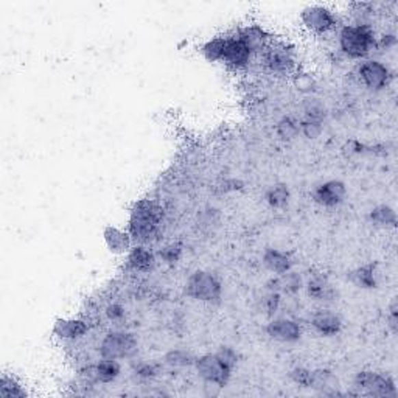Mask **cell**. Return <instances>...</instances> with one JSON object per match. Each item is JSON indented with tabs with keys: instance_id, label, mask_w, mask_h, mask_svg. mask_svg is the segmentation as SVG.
Listing matches in <instances>:
<instances>
[{
	"instance_id": "1",
	"label": "cell",
	"mask_w": 398,
	"mask_h": 398,
	"mask_svg": "<svg viewBox=\"0 0 398 398\" xmlns=\"http://www.w3.org/2000/svg\"><path fill=\"white\" fill-rule=\"evenodd\" d=\"M164 220V210L154 201L142 199L132 206L128 232L137 245H148L158 238L160 224Z\"/></svg>"
},
{
	"instance_id": "2",
	"label": "cell",
	"mask_w": 398,
	"mask_h": 398,
	"mask_svg": "<svg viewBox=\"0 0 398 398\" xmlns=\"http://www.w3.org/2000/svg\"><path fill=\"white\" fill-rule=\"evenodd\" d=\"M339 45L349 58L361 60L366 58L377 45L375 33L369 24L345 25L339 33Z\"/></svg>"
},
{
	"instance_id": "3",
	"label": "cell",
	"mask_w": 398,
	"mask_h": 398,
	"mask_svg": "<svg viewBox=\"0 0 398 398\" xmlns=\"http://www.w3.org/2000/svg\"><path fill=\"white\" fill-rule=\"evenodd\" d=\"M221 282L215 274L207 271H196L186 284L187 296L201 302H218L221 299Z\"/></svg>"
},
{
	"instance_id": "4",
	"label": "cell",
	"mask_w": 398,
	"mask_h": 398,
	"mask_svg": "<svg viewBox=\"0 0 398 398\" xmlns=\"http://www.w3.org/2000/svg\"><path fill=\"white\" fill-rule=\"evenodd\" d=\"M195 367L196 372L206 383L215 384L218 388H223V386L229 383L230 377H232V371L235 369L227 361H224L220 353L196 358Z\"/></svg>"
},
{
	"instance_id": "5",
	"label": "cell",
	"mask_w": 398,
	"mask_h": 398,
	"mask_svg": "<svg viewBox=\"0 0 398 398\" xmlns=\"http://www.w3.org/2000/svg\"><path fill=\"white\" fill-rule=\"evenodd\" d=\"M263 64L271 73L288 75L296 69V55L290 45L285 42H273L262 53Z\"/></svg>"
},
{
	"instance_id": "6",
	"label": "cell",
	"mask_w": 398,
	"mask_h": 398,
	"mask_svg": "<svg viewBox=\"0 0 398 398\" xmlns=\"http://www.w3.org/2000/svg\"><path fill=\"white\" fill-rule=\"evenodd\" d=\"M137 339L131 333H108L100 344V355L108 360H125L137 351Z\"/></svg>"
},
{
	"instance_id": "7",
	"label": "cell",
	"mask_w": 398,
	"mask_h": 398,
	"mask_svg": "<svg viewBox=\"0 0 398 398\" xmlns=\"http://www.w3.org/2000/svg\"><path fill=\"white\" fill-rule=\"evenodd\" d=\"M355 386L371 397H395L397 388L389 375L378 372H360L355 378Z\"/></svg>"
},
{
	"instance_id": "8",
	"label": "cell",
	"mask_w": 398,
	"mask_h": 398,
	"mask_svg": "<svg viewBox=\"0 0 398 398\" xmlns=\"http://www.w3.org/2000/svg\"><path fill=\"white\" fill-rule=\"evenodd\" d=\"M301 19L302 24L310 32L317 34H324L333 30L338 22L333 11L328 10L327 7H322V5H311V7L303 8L301 13Z\"/></svg>"
},
{
	"instance_id": "9",
	"label": "cell",
	"mask_w": 398,
	"mask_h": 398,
	"mask_svg": "<svg viewBox=\"0 0 398 398\" xmlns=\"http://www.w3.org/2000/svg\"><path fill=\"white\" fill-rule=\"evenodd\" d=\"M252 53L246 45L240 41L236 34H229L224 36V50L221 62L232 69H245L249 66Z\"/></svg>"
},
{
	"instance_id": "10",
	"label": "cell",
	"mask_w": 398,
	"mask_h": 398,
	"mask_svg": "<svg viewBox=\"0 0 398 398\" xmlns=\"http://www.w3.org/2000/svg\"><path fill=\"white\" fill-rule=\"evenodd\" d=\"M358 73L369 89L372 90H382L386 86L390 83L392 73L388 66H384L383 62L369 60L364 61L358 69Z\"/></svg>"
},
{
	"instance_id": "11",
	"label": "cell",
	"mask_w": 398,
	"mask_h": 398,
	"mask_svg": "<svg viewBox=\"0 0 398 398\" xmlns=\"http://www.w3.org/2000/svg\"><path fill=\"white\" fill-rule=\"evenodd\" d=\"M240 41L243 42L251 53H263L271 44V38L268 32L262 25H245L235 32Z\"/></svg>"
},
{
	"instance_id": "12",
	"label": "cell",
	"mask_w": 398,
	"mask_h": 398,
	"mask_svg": "<svg viewBox=\"0 0 398 398\" xmlns=\"http://www.w3.org/2000/svg\"><path fill=\"white\" fill-rule=\"evenodd\" d=\"M347 188H345L344 182L341 181H328L321 184L313 190V199L316 204L324 206V207H334L341 204Z\"/></svg>"
},
{
	"instance_id": "13",
	"label": "cell",
	"mask_w": 398,
	"mask_h": 398,
	"mask_svg": "<svg viewBox=\"0 0 398 398\" xmlns=\"http://www.w3.org/2000/svg\"><path fill=\"white\" fill-rule=\"evenodd\" d=\"M266 333L275 341L296 343L302 338V327L291 319H274L266 325Z\"/></svg>"
},
{
	"instance_id": "14",
	"label": "cell",
	"mask_w": 398,
	"mask_h": 398,
	"mask_svg": "<svg viewBox=\"0 0 398 398\" xmlns=\"http://www.w3.org/2000/svg\"><path fill=\"white\" fill-rule=\"evenodd\" d=\"M311 325L314 327L317 333L324 334V336H334L341 332L343 322L341 317L330 310H319L311 316Z\"/></svg>"
},
{
	"instance_id": "15",
	"label": "cell",
	"mask_w": 398,
	"mask_h": 398,
	"mask_svg": "<svg viewBox=\"0 0 398 398\" xmlns=\"http://www.w3.org/2000/svg\"><path fill=\"white\" fill-rule=\"evenodd\" d=\"M89 332V324L84 319H58L53 325V334L60 339H78Z\"/></svg>"
},
{
	"instance_id": "16",
	"label": "cell",
	"mask_w": 398,
	"mask_h": 398,
	"mask_svg": "<svg viewBox=\"0 0 398 398\" xmlns=\"http://www.w3.org/2000/svg\"><path fill=\"white\" fill-rule=\"evenodd\" d=\"M128 266L136 273H149L156 266V256L145 245H137L128 252Z\"/></svg>"
},
{
	"instance_id": "17",
	"label": "cell",
	"mask_w": 398,
	"mask_h": 398,
	"mask_svg": "<svg viewBox=\"0 0 398 398\" xmlns=\"http://www.w3.org/2000/svg\"><path fill=\"white\" fill-rule=\"evenodd\" d=\"M103 238H105L108 249L112 253H125V252H129L131 249L132 238L128 230L108 226L105 229V232H103Z\"/></svg>"
},
{
	"instance_id": "18",
	"label": "cell",
	"mask_w": 398,
	"mask_h": 398,
	"mask_svg": "<svg viewBox=\"0 0 398 398\" xmlns=\"http://www.w3.org/2000/svg\"><path fill=\"white\" fill-rule=\"evenodd\" d=\"M307 290H308V296L316 299V301L321 302H333L336 301V291L333 290V286L330 285L324 275L316 274L311 277L307 284Z\"/></svg>"
},
{
	"instance_id": "19",
	"label": "cell",
	"mask_w": 398,
	"mask_h": 398,
	"mask_svg": "<svg viewBox=\"0 0 398 398\" xmlns=\"http://www.w3.org/2000/svg\"><path fill=\"white\" fill-rule=\"evenodd\" d=\"M263 263L271 273L274 274H286L293 268V260L290 253L277 251V249H266L263 253Z\"/></svg>"
},
{
	"instance_id": "20",
	"label": "cell",
	"mask_w": 398,
	"mask_h": 398,
	"mask_svg": "<svg viewBox=\"0 0 398 398\" xmlns=\"http://www.w3.org/2000/svg\"><path fill=\"white\" fill-rule=\"evenodd\" d=\"M97 383H111L120 375V364L117 360L101 358V361L94 366Z\"/></svg>"
},
{
	"instance_id": "21",
	"label": "cell",
	"mask_w": 398,
	"mask_h": 398,
	"mask_svg": "<svg viewBox=\"0 0 398 398\" xmlns=\"http://www.w3.org/2000/svg\"><path fill=\"white\" fill-rule=\"evenodd\" d=\"M351 282L356 286L366 288V290L377 286V268H375V264H366V266L353 271L351 273Z\"/></svg>"
},
{
	"instance_id": "22",
	"label": "cell",
	"mask_w": 398,
	"mask_h": 398,
	"mask_svg": "<svg viewBox=\"0 0 398 398\" xmlns=\"http://www.w3.org/2000/svg\"><path fill=\"white\" fill-rule=\"evenodd\" d=\"M0 397L2 398H25L27 392L16 382V378L2 375L0 378Z\"/></svg>"
},
{
	"instance_id": "23",
	"label": "cell",
	"mask_w": 398,
	"mask_h": 398,
	"mask_svg": "<svg viewBox=\"0 0 398 398\" xmlns=\"http://www.w3.org/2000/svg\"><path fill=\"white\" fill-rule=\"evenodd\" d=\"M266 201L271 207L274 209H282L288 204L290 201V190H288L286 186L284 184H277V186H273L266 193Z\"/></svg>"
},
{
	"instance_id": "24",
	"label": "cell",
	"mask_w": 398,
	"mask_h": 398,
	"mask_svg": "<svg viewBox=\"0 0 398 398\" xmlns=\"http://www.w3.org/2000/svg\"><path fill=\"white\" fill-rule=\"evenodd\" d=\"M223 50H224V36H218L210 39V41H207L203 45V49H201V53H203L207 61L221 62Z\"/></svg>"
},
{
	"instance_id": "25",
	"label": "cell",
	"mask_w": 398,
	"mask_h": 398,
	"mask_svg": "<svg viewBox=\"0 0 398 398\" xmlns=\"http://www.w3.org/2000/svg\"><path fill=\"white\" fill-rule=\"evenodd\" d=\"M371 220L377 226H390L394 227L397 224V215L394 209L388 206H378L371 212Z\"/></svg>"
},
{
	"instance_id": "26",
	"label": "cell",
	"mask_w": 398,
	"mask_h": 398,
	"mask_svg": "<svg viewBox=\"0 0 398 398\" xmlns=\"http://www.w3.org/2000/svg\"><path fill=\"white\" fill-rule=\"evenodd\" d=\"M165 361L166 364L173 367H190L195 366L196 358L192 353H188L187 350H173L170 353H166Z\"/></svg>"
},
{
	"instance_id": "27",
	"label": "cell",
	"mask_w": 398,
	"mask_h": 398,
	"mask_svg": "<svg viewBox=\"0 0 398 398\" xmlns=\"http://www.w3.org/2000/svg\"><path fill=\"white\" fill-rule=\"evenodd\" d=\"M299 122L294 120L293 117H285L282 119L279 125H277V134L282 138V140H293L294 137L299 136Z\"/></svg>"
},
{
	"instance_id": "28",
	"label": "cell",
	"mask_w": 398,
	"mask_h": 398,
	"mask_svg": "<svg viewBox=\"0 0 398 398\" xmlns=\"http://www.w3.org/2000/svg\"><path fill=\"white\" fill-rule=\"evenodd\" d=\"M332 382H333L332 372H328V371H311L308 388L317 389V390H324L327 388H330Z\"/></svg>"
},
{
	"instance_id": "29",
	"label": "cell",
	"mask_w": 398,
	"mask_h": 398,
	"mask_svg": "<svg viewBox=\"0 0 398 398\" xmlns=\"http://www.w3.org/2000/svg\"><path fill=\"white\" fill-rule=\"evenodd\" d=\"M303 112L307 119H314V120H321V122H324L325 108L319 100H317V98H308V100L305 101Z\"/></svg>"
},
{
	"instance_id": "30",
	"label": "cell",
	"mask_w": 398,
	"mask_h": 398,
	"mask_svg": "<svg viewBox=\"0 0 398 398\" xmlns=\"http://www.w3.org/2000/svg\"><path fill=\"white\" fill-rule=\"evenodd\" d=\"M322 123L324 122H321V120L303 117L301 122H299V129H301V132L305 137L316 138V137H319V134L322 132Z\"/></svg>"
},
{
	"instance_id": "31",
	"label": "cell",
	"mask_w": 398,
	"mask_h": 398,
	"mask_svg": "<svg viewBox=\"0 0 398 398\" xmlns=\"http://www.w3.org/2000/svg\"><path fill=\"white\" fill-rule=\"evenodd\" d=\"M182 256V246L177 243H173L165 246L162 251L159 252V257L166 263H176Z\"/></svg>"
},
{
	"instance_id": "32",
	"label": "cell",
	"mask_w": 398,
	"mask_h": 398,
	"mask_svg": "<svg viewBox=\"0 0 398 398\" xmlns=\"http://www.w3.org/2000/svg\"><path fill=\"white\" fill-rule=\"evenodd\" d=\"M310 373H311V371H308V369L297 367V369H294V371L291 372V378L294 380V383H297L299 386H303V388H308V384H310Z\"/></svg>"
},
{
	"instance_id": "33",
	"label": "cell",
	"mask_w": 398,
	"mask_h": 398,
	"mask_svg": "<svg viewBox=\"0 0 398 398\" xmlns=\"http://www.w3.org/2000/svg\"><path fill=\"white\" fill-rule=\"evenodd\" d=\"M264 310L268 311L269 314H273L277 311V308H279V303H280V296H279V293L277 291H271L266 297H264Z\"/></svg>"
},
{
	"instance_id": "34",
	"label": "cell",
	"mask_w": 398,
	"mask_h": 398,
	"mask_svg": "<svg viewBox=\"0 0 398 398\" xmlns=\"http://www.w3.org/2000/svg\"><path fill=\"white\" fill-rule=\"evenodd\" d=\"M296 86L302 92H310L313 89V79L308 75H296Z\"/></svg>"
},
{
	"instance_id": "35",
	"label": "cell",
	"mask_w": 398,
	"mask_h": 398,
	"mask_svg": "<svg viewBox=\"0 0 398 398\" xmlns=\"http://www.w3.org/2000/svg\"><path fill=\"white\" fill-rule=\"evenodd\" d=\"M106 314L111 321H120L125 316V310L119 303H112L108 307Z\"/></svg>"
},
{
	"instance_id": "36",
	"label": "cell",
	"mask_w": 398,
	"mask_h": 398,
	"mask_svg": "<svg viewBox=\"0 0 398 398\" xmlns=\"http://www.w3.org/2000/svg\"><path fill=\"white\" fill-rule=\"evenodd\" d=\"M136 373L142 378H153V377H156L158 371H156V367L151 364H143L137 369Z\"/></svg>"
},
{
	"instance_id": "37",
	"label": "cell",
	"mask_w": 398,
	"mask_h": 398,
	"mask_svg": "<svg viewBox=\"0 0 398 398\" xmlns=\"http://www.w3.org/2000/svg\"><path fill=\"white\" fill-rule=\"evenodd\" d=\"M390 313H389V321H390V327H392V332L397 333V299H394L390 303Z\"/></svg>"
}]
</instances>
